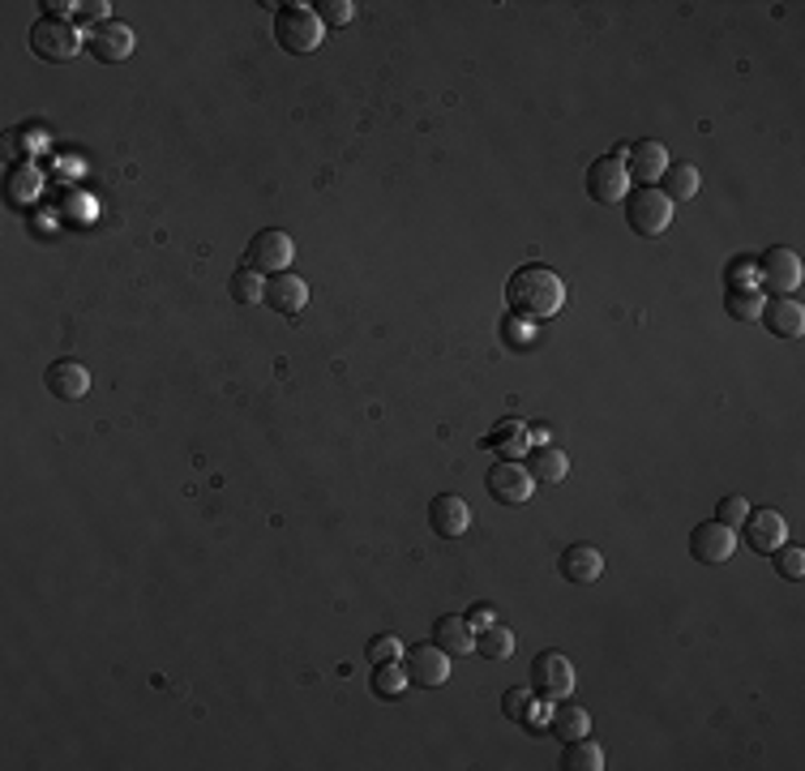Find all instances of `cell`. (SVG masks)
Returning <instances> with one entry per match:
<instances>
[{
	"mask_svg": "<svg viewBox=\"0 0 805 771\" xmlns=\"http://www.w3.org/2000/svg\"><path fill=\"white\" fill-rule=\"evenodd\" d=\"M660 180H665V189H660V193H665L673 206H677V202H690V197H698V185H703V180H698V167L695 164H668V172L660 176Z\"/></svg>",
	"mask_w": 805,
	"mask_h": 771,
	"instance_id": "cell-26",
	"label": "cell"
},
{
	"mask_svg": "<svg viewBox=\"0 0 805 771\" xmlns=\"http://www.w3.org/2000/svg\"><path fill=\"white\" fill-rule=\"evenodd\" d=\"M429 527L445 540H459L472 531V506L454 494H438L429 501Z\"/></svg>",
	"mask_w": 805,
	"mask_h": 771,
	"instance_id": "cell-16",
	"label": "cell"
},
{
	"mask_svg": "<svg viewBox=\"0 0 805 771\" xmlns=\"http://www.w3.org/2000/svg\"><path fill=\"white\" fill-rule=\"evenodd\" d=\"M266 304L275 309L278 318H301L308 304V283L301 275H292V271L271 275L266 279Z\"/></svg>",
	"mask_w": 805,
	"mask_h": 771,
	"instance_id": "cell-17",
	"label": "cell"
},
{
	"mask_svg": "<svg viewBox=\"0 0 805 771\" xmlns=\"http://www.w3.org/2000/svg\"><path fill=\"white\" fill-rule=\"evenodd\" d=\"M772 566H776L779 578L797 583V578H805V549H797V545H779V549L772 553Z\"/></svg>",
	"mask_w": 805,
	"mask_h": 771,
	"instance_id": "cell-31",
	"label": "cell"
},
{
	"mask_svg": "<svg viewBox=\"0 0 805 771\" xmlns=\"http://www.w3.org/2000/svg\"><path fill=\"white\" fill-rule=\"evenodd\" d=\"M746 515H750V506H746V497L737 494L720 497V506H716V519H720L724 527H733V531L746 524Z\"/></svg>",
	"mask_w": 805,
	"mask_h": 771,
	"instance_id": "cell-34",
	"label": "cell"
},
{
	"mask_svg": "<svg viewBox=\"0 0 805 771\" xmlns=\"http://www.w3.org/2000/svg\"><path fill=\"white\" fill-rule=\"evenodd\" d=\"M468 622H472L475 631H484V626H493V622H498V613H493L489 605H475V608H468Z\"/></svg>",
	"mask_w": 805,
	"mask_h": 771,
	"instance_id": "cell-36",
	"label": "cell"
},
{
	"mask_svg": "<svg viewBox=\"0 0 805 771\" xmlns=\"http://www.w3.org/2000/svg\"><path fill=\"white\" fill-rule=\"evenodd\" d=\"M626 176H630V189H639V185H656L660 176L668 172V146L656 138H642V141H630L626 146Z\"/></svg>",
	"mask_w": 805,
	"mask_h": 771,
	"instance_id": "cell-11",
	"label": "cell"
},
{
	"mask_svg": "<svg viewBox=\"0 0 805 771\" xmlns=\"http://www.w3.org/2000/svg\"><path fill=\"white\" fill-rule=\"evenodd\" d=\"M475 652H480L484 661H510V656H514V631L501 626V622L475 631Z\"/></svg>",
	"mask_w": 805,
	"mask_h": 771,
	"instance_id": "cell-28",
	"label": "cell"
},
{
	"mask_svg": "<svg viewBox=\"0 0 805 771\" xmlns=\"http://www.w3.org/2000/svg\"><path fill=\"white\" fill-rule=\"evenodd\" d=\"M733 553H737V531L724 527L720 519H707V524H698L690 531V557L703 562V566H720Z\"/></svg>",
	"mask_w": 805,
	"mask_h": 771,
	"instance_id": "cell-15",
	"label": "cell"
},
{
	"mask_svg": "<svg viewBox=\"0 0 805 771\" xmlns=\"http://www.w3.org/2000/svg\"><path fill=\"white\" fill-rule=\"evenodd\" d=\"M39 9H48V18H69V13L82 9V4H73V0H43Z\"/></svg>",
	"mask_w": 805,
	"mask_h": 771,
	"instance_id": "cell-37",
	"label": "cell"
},
{
	"mask_svg": "<svg viewBox=\"0 0 805 771\" xmlns=\"http://www.w3.org/2000/svg\"><path fill=\"white\" fill-rule=\"evenodd\" d=\"M232 301L236 304H262L266 301V275H257V271H249V266H240L236 275H232Z\"/></svg>",
	"mask_w": 805,
	"mask_h": 771,
	"instance_id": "cell-30",
	"label": "cell"
},
{
	"mask_svg": "<svg viewBox=\"0 0 805 771\" xmlns=\"http://www.w3.org/2000/svg\"><path fill=\"white\" fill-rule=\"evenodd\" d=\"M43 386H48V394L73 403V399H82L86 390H90V369L78 364V360H56V364H48V373H43Z\"/></svg>",
	"mask_w": 805,
	"mask_h": 771,
	"instance_id": "cell-20",
	"label": "cell"
},
{
	"mask_svg": "<svg viewBox=\"0 0 805 771\" xmlns=\"http://www.w3.org/2000/svg\"><path fill=\"white\" fill-rule=\"evenodd\" d=\"M292 257H296V241H292L283 227H262L249 241V248H245V266L266 279L283 275V271L292 266Z\"/></svg>",
	"mask_w": 805,
	"mask_h": 771,
	"instance_id": "cell-5",
	"label": "cell"
},
{
	"mask_svg": "<svg viewBox=\"0 0 805 771\" xmlns=\"http://www.w3.org/2000/svg\"><path fill=\"white\" fill-rule=\"evenodd\" d=\"M489 450H501V455H528L531 450V438H528V424L523 420H498V429L484 438Z\"/></svg>",
	"mask_w": 805,
	"mask_h": 771,
	"instance_id": "cell-25",
	"label": "cell"
},
{
	"mask_svg": "<svg viewBox=\"0 0 805 771\" xmlns=\"http://www.w3.org/2000/svg\"><path fill=\"white\" fill-rule=\"evenodd\" d=\"M724 313H728L733 322H758V313H763V292H758V287L724 292Z\"/></svg>",
	"mask_w": 805,
	"mask_h": 771,
	"instance_id": "cell-29",
	"label": "cell"
},
{
	"mask_svg": "<svg viewBox=\"0 0 805 771\" xmlns=\"http://www.w3.org/2000/svg\"><path fill=\"white\" fill-rule=\"evenodd\" d=\"M433 643L442 647L450 661H454V656H472V652H475L472 622H468V617H454V613H445V617H438V626H433Z\"/></svg>",
	"mask_w": 805,
	"mask_h": 771,
	"instance_id": "cell-22",
	"label": "cell"
},
{
	"mask_svg": "<svg viewBox=\"0 0 805 771\" xmlns=\"http://www.w3.org/2000/svg\"><path fill=\"white\" fill-rule=\"evenodd\" d=\"M528 476L540 485V489H549V485H561L566 476H570V455L566 450H557V446H536L528 450Z\"/></svg>",
	"mask_w": 805,
	"mask_h": 771,
	"instance_id": "cell-21",
	"label": "cell"
},
{
	"mask_svg": "<svg viewBox=\"0 0 805 771\" xmlns=\"http://www.w3.org/2000/svg\"><path fill=\"white\" fill-rule=\"evenodd\" d=\"M758 322L776 334V339H797V334L805 331V309L797 296H767Z\"/></svg>",
	"mask_w": 805,
	"mask_h": 771,
	"instance_id": "cell-18",
	"label": "cell"
},
{
	"mask_svg": "<svg viewBox=\"0 0 805 771\" xmlns=\"http://www.w3.org/2000/svg\"><path fill=\"white\" fill-rule=\"evenodd\" d=\"M587 729H591V716H587L579 703H570V699H561L553 712H549V733H553L557 742H575V738H587Z\"/></svg>",
	"mask_w": 805,
	"mask_h": 771,
	"instance_id": "cell-24",
	"label": "cell"
},
{
	"mask_svg": "<svg viewBox=\"0 0 805 771\" xmlns=\"http://www.w3.org/2000/svg\"><path fill=\"white\" fill-rule=\"evenodd\" d=\"M561 771H605V750L591 738H575L561 750Z\"/></svg>",
	"mask_w": 805,
	"mask_h": 771,
	"instance_id": "cell-27",
	"label": "cell"
},
{
	"mask_svg": "<svg viewBox=\"0 0 805 771\" xmlns=\"http://www.w3.org/2000/svg\"><path fill=\"white\" fill-rule=\"evenodd\" d=\"M742 531V540H746V549L763 553V557H772V553L788 540V524H784V515L772 510V506H758L746 515V524L737 527Z\"/></svg>",
	"mask_w": 805,
	"mask_h": 771,
	"instance_id": "cell-14",
	"label": "cell"
},
{
	"mask_svg": "<svg viewBox=\"0 0 805 771\" xmlns=\"http://www.w3.org/2000/svg\"><path fill=\"white\" fill-rule=\"evenodd\" d=\"M501 716L514 720L531 738H540V733H549V699H540L528 686H514L505 690V699H501Z\"/></svg>",
	"mask_w": 805,
	"mask_h": 771,
	"instance_id": "cell-13",
	"label": "cell"
},
{
	"mask_svg": "<svg viewBox=\"0 0 805 771\" xmlns=\"http://www.w3.org/2000/svg\"><path fill=\"white\" fill-rule=\"evenodd\" d=\"M531 690L549 703H561L575 694V661H566L561 652H540L531 661Z\"/></svg>",
	"mask_w": 805,
	"mask_h": 771,
	"instance_id": "cell-7",
	"label": "cell"
},
{
	"mask_svg": "<svg viewBox=\"0 0 805 771\" xmlns=\"http://www.w3.org/2000/svg\"><path fill=\"white\" fill-rule=\"evenodd\" d=\"M561 304H566V283H561L557 271L540 266V262H528V266H519L514 275L505 279V309L519 322H531V326L553 322L561 313Z\"/></svg>",
	"mask_w": 805,
	"mask_h": 771,
	"instance_id": "cell-1",
	"label": "cell"
},
{
	"mask_svg": "<svg viewBox=\"0 0 805 771\" xmlns=\"http://www.w3.org/2000/svg\"><path fill=\"white\" fill-rule=\"evenodd\" d=\"M369 690H373L377 699H386V703H399V699L412 690V677H408L403 661H382L373 664V673H369Z\"/></svg>",
	"mask_w": 805,
	"mask_h": 771,
	"instance_id": "cell-23",
	"label": "cell"
},
{
	"mask_svg": "<svg viewBox=\"0 0 805 771\" xmlns=\"http://www.w3.org/2000/svg\"><path fill=\"white\" fill-rule=\"evenodd\" d=\"M750 275H754V257H733L728 262V292H742V287H754L750 283Z\"/></svg>",
	"mask_w": 805,
	"mask_h": 771,
	"instance_id": "cell-35",
	"label": "cell"
},
{
	"mask_svg": "<svg viewBox=\"0 0 805 771\" xmlns=\"http://www.w3.org/2000/svg\"><path fill=\"white\" fill-rule=\"evenodd\" d=\"M326 27L317 22L313 4H278L275 9V43L287 56H308L322 48Z\"/></svg>",
	"mask_w": 805,
	"mask_h": 771,
	"instance_id": "cell-2",
	"label": "cell"
},
{
	"mask_svg": "<svg viewBox=\"0 0 805 771\" xmlns=\"http://www.w3.org/2000/svg\"><path fill=\"white\" fill-rule=\"evenodd\" d=\"M484 489H489V497H493L498 506H523V501H531V494H536V480L528 476L523 463L498 459L493 468L484 471Z\"/></svg>",
	"mask_w": 805,
	"mask_h": 771,
	"instance_id": "cell-9",
	"label": "cell"
},
{
	"mask_svg": "<svg viewBox=\"0 0 805 771\" xmlns=\"http://www.w3.org/2000/svg\"><path fill=\"white\" fill-rule=\"evenodd\" d=\"M403 638H394V634H377V638H369V661L382 664V661H403Z\"/></svg>",
	"mask_w": 805,
	"mask_h": 771,
	"instance_id": "cell-33",
	"label": "cell"
},
{
	"mask_svg": "<svg viewBox=\"0 0 805 771\" xmlns=\"http://www.w3.org/2000/svg\"><path fill=\"white\" fill-rule=\"evenodd\" d=\"M30 52L39 56V60H48V65H65V60H73V56L82 52V35L78 27L69 22V18H39L35 27H30Z\"/></svg>",
	"mask_w": 805,
	"mask_h": 771,
	"instance_id": "cell-3",
	"label": "cell"
},
{
	"mask_svg": "<svg viewBox=\"0 0 805 771\" xmlns=\"http://www.w3.org/2000/svg\"><path fill=\"white\" fill-rule=\"evenodd\" d=\"M86 52L95 60H104V65H120V60H129L138 52V35L125 22H99V27L86 30Z\"/></svg>",
	"mask_w": 805,
	"mask_h": 771,
	"instance_id": "cell-12",
	"label": "cell"
},
{
	"mask_svg": "<svg viewBox=\"0 0 805 771\" xmlns=\"http://www.w3.org/2000/svg\"><path fill=\"white\" fill-rule=\"evenodd\" d=\"M626 223L635 236H665L668 223H673V202L656 185H639V189L626 193Z\"/></svg>",
	"mask_w": 805,
	"mask_h": 771,
	"instance_id": "cell-4",
	"label": "cell"
},
{
	"mask_svg": "<svg viewBox=\"0 0 805 771\" xmlns=\"http://www.w3.org/2000/svg\"><path fill=\"white\" fill-rule=\"evenodd\" d=\"M313 13H317V22H322V27H347V22H352V18H356V4H352V0H317V4H313Z\"/></svg>",
	"mask_w": 805,
	"mask_h": 771,
	"instance_id": "cell-32",
	"label": "cell"
},
{
	"mask_svg": "<svg viewBox=\"0 0 805 771\" xmlns=\"http://www.w3.org/2000/svg\"><path fill=\"white\" fill-rule=\"evenodd\" d=\"M403 668H408L412 686L420 690H438L450 682V656H445L433 638H429V643H412V647L403 652Z\"/></svg>",
	"mask_w": 805,
	"mask_h": 771,
	"instance_id": "cell-10",
	"label": "cell"
},
{
	"mask_svg": "<svg viewBox=\"0 0 805 771\" xmlns=\"http://www.w3.org/2000/svg\"><path fill=\"white\" fill-rule=\"evenodd\" d=\"M557 570H561L566 583L587 587V583H596V578L605 575V553L596 549V545H570V549L557 557Z\"/></svg>",
	"mask_w": 805,
	"mask_h": 771,
	"instance_id": "cell-19",
	"label": "cell"
},
{
	"mask_svg": "<svg viewBox=\"0 0 805 771\" xmlns=\"http://www.w3.org/2000/svg\"><path fill=\"white\" fill-rule=\"evenodd\" d=\"M630 193V176H626V159L612 150V155H600L587 167V197L600 202V206H612V202H626Z\"/></svg>",
	"mask_w": 805,
	"mask_h": 771,
	"instance_id": "cell-8",
	"label": "cell"
},
{
	"mask_svg": "<svg viewBox=\"0 0 805 771\" xmlns=\"http://www.w3.org/2000/svg\"><path fill=\"white\" fill-rule=\"evenodd\" d=\"M754 266H758V283L767 287V296H793L802 287V257H797V248L772 245Z\"/></svg>",
	"mask_w": 805,
	"mask_h": 771,
	"instance_id": "cell-6",
	"label": "cell"
}]
</instances>
